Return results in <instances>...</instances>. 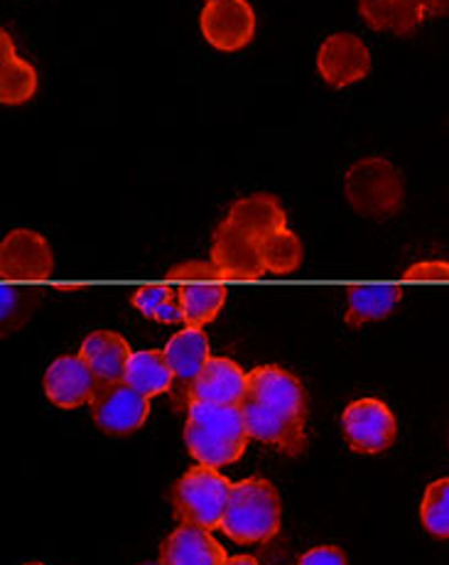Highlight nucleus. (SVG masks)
<instances>
[{
    "label": "nucleus",
    "mask_w": 449,
    "mask_h": 565,
    "mask_svg": "<svg viewBox=\"0 0 449 565\" xmlns=\"http://www.w3.org/2000/svg\"><path fill=\"white\" fill-rule=\"evenodd\" d=\"M224 565H258V561L254 556H234V558H228Z\"/></svg>",
    "instance_id": "obj_29"
},
{
    "label": "nucleus",
    "mask_w": 449,
    "mask_h": 565,
    "mask_svg": "<svg viewBox=\"0 0 449 565\" xmlns=\"http://www.w3.org/2000/svg\"><path fill=\"white\" fill-rule=\"evenodd\" d=\"M38 92V72L30 62L20 60L8 30L0 32V102L18 106L30 102Z\"/></svg>",
    "instance_id": "obj_18"
},
{
    "label": "nucleus",
    "mask_w": 449,
    "mask_h": 565,
    "mask_svg": "<svg viewBox=\"0 0 449 565\" xmlns=\"http://www.w3.org/2000/svg\"><path fill=\"white\" fill-rule=\"evenodd\" d=\"M282 504L278 489L263 477L232 482L222 529L236 543H266L278 534Z\"/></svg>",
    "instance_id": "obj_3"
},
{
    "label": "nucleus",
    "mask_w": 449,
    "mask_h": 565,
    "mask_svg": "<svg viewBox=\"0 0 449 565\" xmlns=\"http://www.w3.org/2000/svg\"><path fill=\"white\" fill-rule=\"evenodd\" d=\"M250 440L270 445L288 458H298L308 445V401L298 376L282 366H256L248 374L240 401Z\"/></svg>",
    "instance_id": "obj_1"
},
{
    "label": "nucleus",
    "mask_w": 449,
    "mask_h": 565,
    "mask_svg": "<svg viewBox=\"0 0 449 565\" xmlns=\"http://www.w3.org/2000/svg\"><path fill=\"white\" fill-rule=\"evenodd\" d=\"M317 72L332 89H344L371 74V52L352 32H336L317 52Z\"/></svg>",
    "instance_id": "obj_11"
},
{
    "label": "nucleus",
    "mask_w": 449,
    "mask_h": 565,
    "mask_svg": "<svg viewBox=\"0 0 449 565\" xmlns=\"http://www.w3.org/2000/svg\"><path fill=\"white\" fill-rule=\"evenodd\" d=\"M403 278L413 282H449V264L447 260H423V264H415L405 270Z\"/></svg>",
    "instance_id": "obj_26"
},
{
    "label": "nucleus",
    "mask_w": 449,
    "mask_h": 565,
    "mask_svg": "<svg viewBox=\"0 0 449 565\" xmlns=\"http://www.w3.org/2000/svg\"><path fill=\"white\" fill-rule=\"evenodd\" d=\"M162 352L168 356L174 379H180V382L188 386L200 376L204 364L212 360L210 340H206L204 330L192 328V324H188V328L180 332H174Z\"/></svg>",
    "instance_id": "obj_19"
},
{
    "label": "nucleus",
    "mask_w": 449,
    "mask_h": 565,
    "mask_svg": "<svg viewBox=\"0 0 449 565\" xmlns=\"http://www.w3.org/2000/svg\"><path fill=\"white\" fill-rule=\"evenodd\" d=\"M0 300H3V332H13L23 324L32 308L38 302V292L35 290H20L10 282H3V290H0Z\"/></svg>",
    "instance_id": "obj_24"
},
{
    "label": "nucleus",
    "mask_w": 449,
    "mask_h": 565,
    "mask_svg": "<svg viewBox=\"0 0 449 565\" xmlns=\"http://www.w3.org/2000/svg\"><path fill=\"white\" fill-rule=\"evenodd\" d=\"M124 382L130 388H136L140 396L152 398V396L165 394V391L172 388L174 372H172L165 352L142 350V352H133V356H130Z\"/></svg>",
    "instance_id": "obj_21"
},
{
    "label": "nucleus",
    "mask_w": 449,
    "mask_h": 565,
    "mask_svg": "<svg viewBox=\"0 0 449 565\" xmlns=\"http://www.w3.org/2000/svg\"><path fill=\"white\" fill-rule=\"evenodd\" d=\"M349 448L364 455L386 452L398 436V423L391 408L378 398H361L349 404L342 416Z\"/></svg>",
    "instance_id": "obj_7"
},
{
    "label": "nucleus",
    "mask_w": 449,
    "mask_h": 565,
    "mask_svg": "<svg viewBox=\"0 0 449 565\" xmlns=\"http://www.w3.org/2000/svg\"><path fill=\"white\" fill-rule=\"evenodd\" d=\"M298 565H349L342 548L336 546H317L304 553Z\"/></svg>",
    "instance_id": "obj_27"
},
{
    "label": "nucleus",
    "mask_w": 449,
    "mask_h": 565,
    "mask_svg": "<svg viewBox=\"0 0 449 565\" xmlns=\"http://www.w3.org/2000/svg\"><path fill=\"white\" fill-rule=\"evenodd\" d=\"M226 561L228 556L222 543H216L206 529L192 524L174 529L160 548L162 565H224Z\"/></svg>",
    "instance_id": "obj_15"
},
{
    "label": "nucleus",
    "mask_w": 449,
    "mask_h": 565,
    "mask_svg": "<svg viewBox=\"0 0 449 565\" xmlns=\"http://www.w3.org/2000/svg\"><path fill=\"white\" fill-rule=\"evenodd\" d=\"M212 264L222 280H260L266 274L258 248L248 236L226 220L216 226L212 238Z\"/></svg>",
    "instance_id": "obj_12"
},
{
    "label": "nucleus",
    "mask_w": 449,
    "mask_h": 565,
    "mask_svg": "<svg viewBox=\"0 0 449 565\" xmlns=\"http://www.w3.org/2000/svg\"><path fill=\"white\" fill-rule=\"evenodd\" d=\"M403 298V288L398 286H352L346 290V312L344 322L349 328L386 320L396 310Z\"/></svg>",
    "instance_id": "obj_20"
},
{
    "label": "nucleus",
    "mask_w": 449,
    "mask_h": 565,
    "mask_svg": "<svg viewBox=\"0 0 449 565\" xmlns=\"http://www.w3.org/2000/svg\"><path fill=\"white\" fill-rule=\"evenodd\" d=\"M98 386H101V382L79 354L60 356L47 366L45 394L60 408H79L92 404Z\"/></svg>",
    "instance_id": "obj_13"
},
{
    "label": "nucleus",
    "mask_w": 449,
    "mask_h": 565,
    "mask_svg": "<svg viewBox=\"0 0 449 565\" xmlns=\"http://www.w3.org/2000/svg\"><path fill=\"white\" fill-rule=\"evenodd\" d=\"M250 436L240 406H214L190 401L184 443L200 465L226 467L244 455Z\"/></svg>",
    "instance_id": "obj_2"
},
{
    "label": "nucleus",
    "mask_w": 449,
    "mask_h": 565,
    "mask_svg": "<svg viewBox=\"0 0 449 565\" xmlns=\"http://www.w3.org/2000/svg\"><path fill=\"white\" fill-rule=\"evenodd\" d=\"M302 264V244L288 226L285 230L272 232L268 236L266 246H263V266H266L268 276H290Z\"/></svg>",
    "instance_id": "obj_22"
},
{
    "label": "nucleus",
    "mask_w": 449,
    "mask_h": 565,
    "mask_svg": "<svg viewBox=\"0 0 449 565\" xmlns=\"http://www.w3.org/2000/svg\"><path fill=\"white\" fill-rule=\"evenodd\" d=\"M420 516L427 534L435 539H449V477L427 484Z\"/></svg>",
    "instance_id": "obj_23"
},
{
    "label": "nucleus",
    "mask_w": 449,
    "mask_h": 565,
    "mask_svg": "<svg viewBox=\"0 0 449 565\" xmlns=\"http://www.w3.org/2000/svg\"><path fill=\"white\" fill-rule=\"evenodd\" d=\"M420 3H423V8H425L427 18L449 13V0H420Z\"/></svg>",
    "instance_id": "obj_28"
},
{
    "label": "nucleus",
    "mask_w": 449,
    "mask_h": 565,
    "mask_svg": "<svg viewBox=\"0 0 449 565\" xmlns=\"http://www.w3.org/2000/svg\"><path fill=\"white\" fill-rule=\"evenodd\" d=\"M89 406L96 426L108 436H130L140 426H146L150 416V398L140 396L126 382L101 384Z\"/></svg>",
    "instance_id": "obj_10"
},
{
    "label": "nucleus",
    "mask_w": 449,
    "mask_h": 565,
    "mask_svg": "<svg viewBox=\"0 0 449 565\" xmlns=\"http://www.w3.org/2000/svg\"><path fill=\"white\" fill-rule=\"evenodd\" d=\"M228 492H232V482L216 467L196 465L190 472H184L172 489L174 516L182 524H192L206 531L222 529Z\"/></svg>",
    "instance_id": "obj_5"
},
{
    "label": "nucleus",
    "mask_w": 449,
    "mask_h": 565,
    "mask_svg": "<svg viewBox=\"0 0 449 565\" xmlns=\"http://www.w3.org/2000/svg\"><path fill=\"white\" fill-rule=\"evenodd\" d=\"M79 356L92 366V372L96 374L98 382L116 384V382H124L126 366L130 362V356H133V352H130V344L126 342V337H120L118 332L96 330L82 342Z\"/></svg>",
    "instance_id": "obj_16"
},
{
    "label": "nucleus",
    "mask_w": 449,
    "mask_h": 565,
    "mask_svg": "<svg viewBox=\"0 0 449 565\" xmlns=\"http://www.w3.org/2000/svg\"><path fill=\"white\" fill-rule=\"evenodd\" d=\"M200 28L212 47L238 52L256 35V13L248 0H206Z\"/></svg>",
    "instance_id": "obj_9"
},
{
    "label": "nucleus",
    "mask_w": 449,
    "mask_h": 565,
    "mask_svg": "<svg viewBox=\"0 0 449 565\" xmlns=\"http://www.w3.org/2000/svg\"><path fill=\"white\" fill-rule=\"evenodd\" d=\"M168 278L180 282L178 296L184 312V324L204 328V324H210L218 315V310L224 308L226 286L212 260L210 264H204V260H192V264L174 266Z\"/></svg>",
    "instance_id": "obj_6"
},
{
    "label": "nucleus",
    "mask_w": 449,
    "mask_h": 565,
    "mask_svg": "<svg viewBox=\"0 0 449 565\" xmlns=\"http://www.w3.org/2000/svg\"><path fill=\"white\" fill-rule=\"evenodd\" d=\"M54 270L52 246L32 230H13L0 244V276L3 282H42Z\"/></svg>",
    "instance_id": "obj_8"
},
{
    "label": "nucleus",
    "mask_w": 449,
    "mask_h": 565,
    "mask_svg": "<svg viewBox=\"0 0 449 565\" xmlns=\"http://www.w3.org/2000/svg\"><path fill=\"white\" fill-rule=\"evenodd\" d=\"M172 286H146V288H138L133 292V298H130V302H133V308H138L146 318L152 320V315H156V310L165 302L170 296H174Z\"/></svg>",
    "instance_id": "obj_25"
},
{
    "label": "nucleus",
    "mask_w": 449,
    "mask_h": 565,
    "mask_svg": "<svg viewBox=\"0 0 449 565\" xmlns=\"http://www.w3.org/2000/svg\"><path fill=\"white\" fill-rule=\"evenodd\" d=\"M359 13L376 32L408 38L427 18L420 0H359Z\"/></svg>",
    "instance_id": "obj_17"
},
{
    "label": "nucleus",
    "mask_w": 449,
    "mask_h": 565,
    "mask_svg": "<svg viewBox=\"0 0 449 565\" xmlns=\"http://www.w3.org/2000/svg\"><path fill=\"white\" fill-rule=\"evenodd\" d=\"M140 565H162V563H140Z\"/></svg>",
    "instance_id": "obj_30"
},
{
    "label": "nucleus",
    "mask_w": 449,
    "mask_h": 565,
    "mask_svg": "<svg viewBox=\"0 0 449 565\" xmlns=\"http://www.w3.org/2000/svg\"><path fill=\"white\" fill-rule=\"evenodd\" d=\"M248 374L226 356H212L188 388L190 401L214 406H240L246 396Z\"/></svg>",
    "instance_id": "obj_14"
},
{
    "label": "nucleus",
    "mask_w": 449,
    "mask_h": 565,
    "mask_svg": "<svg viewBox=\"0 0 449 565\" xmlns=\"http://www.w3.org/2000/svg\"><path fill=\"white\" fill-rule=\"evenodd\" d=\"M344 198L356 214L368 220H388L405 200L400 170L386 158H361L346 170Z\"/></svg>",
    "instance_id": "obj_4"
},
{
    "label": "nucleus",
    "mask_w": 449,
    "mask_h": 565,
    "mask_svg": "<svg viewBox=\"0 0 449 565\" xmlns=\"http://www.w3.org/2000/svg\"><path fill=\"white\" fill-rule=\"evenodd\" d=\"M25 565H42V563H25Z\"/></svg>",
    "instance_id": "obj_31"
}]
</instances>
